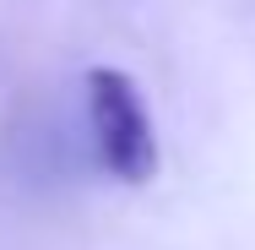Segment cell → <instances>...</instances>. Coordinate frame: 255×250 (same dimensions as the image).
I'll list each match as a JSON object with an SVG mask.
<instances>
[{"label":"cell","instance_id":"6da1fadb","mask_svg":"<svg viewBox=\"0 0 255 250\" xmlns=\"http://www.w3.org/2000/svg\"><path fill=\"white\" fill-rule=\"evenodd\" d=\"M87 125H93V152L120 185H147L157 174V131L152 114L136 93V82L114 65L87 71Z\"/></svg>","mask_w":255,"mask_h":250}]
</instances>
